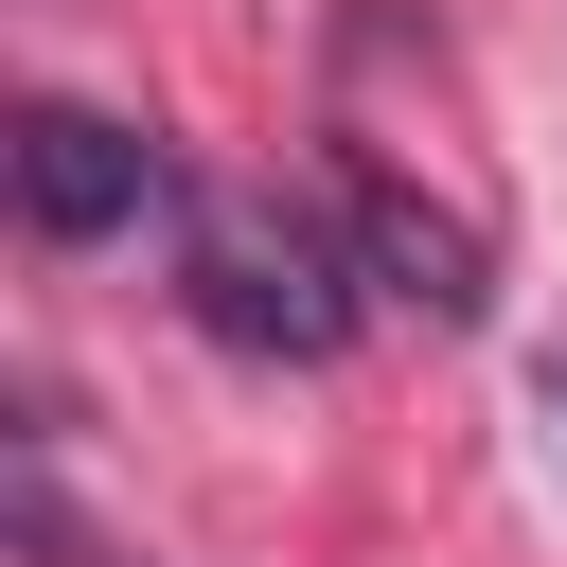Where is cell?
I'll use <instances>...</instances> for the list:
<instances>
[{
	"mask_svg": "<svg viewBox=\"0 0 567 567\" xmlns=\"http://www.w3.org/2000/svg\"><path fill=\"white\" fill-rule=\"evenodd\" d=\"M177 284H195V319L230 337V354H337L354 337V266H337V230L319 213H284V195H177Z\"/></svg>",
	"mask_w": 567,
	"mask_h": 567,
	"instance_id": "1",
	"label": "cell"
},
{
	"mask_svg": "<svg viewBox=\"0 0 567 567\" xmlns=\"http://www.w3.org/2000/svg\"><path fill=\"white\" fill-rule=\"evenodd\" d=\"M177 177H159V142L142 124H106V106H18V213L53 230V248H89V230H124V213H159Z\"/></svg>",
	"mask_w": 567,
	"mask_h": 567,
	"instance_id": "2",
	"label": "cell"
},
{
	"mask_svg": "<svg viewBox=\"0 0 567 567\" xmlns=\"http://www.w3.org/2000/svg\"><path fill=\"white\" fill-rule=\"evenodd\" d=\"M532 408H549V461H567V337L532 354Z\"/></svg>",
	"mask_w": 567,
	"mask_h": 567,
	"instance_id": "3",
	"label": "cell"
}]
</instances>
